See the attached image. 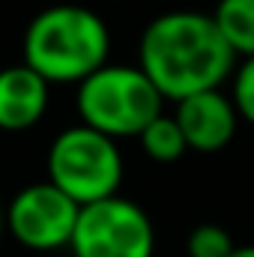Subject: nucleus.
Wrapping results in <instances>:
<instances>
[{
  "instance_id": "nucleus-7",
  "label": "nucleus",
  "mask_w": 254,
  "mask_h": 257,
  "mask_svg": "<svg viewBox=\"0 0 254 257\" xmlns=\"http://www.w3.org/2000/svg\"><path fill=\"white\" fill-rule=\"evenodd\" d=\"M174 120L183 128V138L194 153H218L224 150L236 128H239V114L230 99V93L218 90H203L174 102Z\"/></svg>"
},
{
  "instance_id": "nucleus-4",
  "label": "nucleus",
  "mask_w": 254,
  "mask_h": 257,
  "mask_svg": "<svg viewBox=\"0 0 254 257\" xmlns=\"http://www.w3.org/2000/svg\"><path fill=\"white\" fill-rule=\"evenodd\" d=\"M48 183L66 192L78 206L120 194L123 153L114 138L84 126L63 128L48 147Z\"/></svg>"
},
{
  "instance_id": "nucleus-11",
  "label": "nucleus",
  "mask_w": 254,
  "mask_h": 257,
  "mask_svg": "<svg viewBox=\"0 0 254 257\" xmlns=\"http://www.w3.org/2000/svg\"><path fill=\"white\" fill-rule=\"evenodd\" d=\"M189 257H230L236 242L221 224H197L189 233Z\"/></svg>"
},
{
  "instance_id": "nucleus-5",
  "label": "nucleus",
  "mask_w": 254,
  "mask_h": 257,
  "mask_svg": "<svg viewBox=\"0 0 254 257\" xmlns=\"http://www.w3.org/2000/svg\"><path fill=\"white\" fill-rule=\"evenodd\" d=\"M69 251L72 257H153L156 227L144 206L114 194L81 206Z\"/></svg>"
},
{
  "instance_id": "nucleus-8",
  "label": "nucleus",
  "mask_w": 254,
  "mask_h": 257,
  "mask_svg": "<svg viewBox=\"0 0 254 257\" xmlns=\"http://www.w3.org/2000/svg\"><path fill=\"white\" fill-rule=\"evenodd\" d=\"M51 84L27 63L0 69V132H27L48 111Z\"/></svg>"
},
{
  "instance_id": "nucleus-6",
  "label": "nucleus",
  "mask_w": 254,
  "mask_h": 257,
  "mask_svg": "<svg viewBox=\"0 0 254 257\" xmlns=\"http://www.w3.org/2000/svg\"><path fill=\"white\" fill-rule=\"evenodd\" d=\"M81 206L54 183H30L6 203L9 236L30 251L69 248Z\"/></svg>"
},
{
  "instance_id": "nucleus-10",
  "label": "nucleus",
  "mask_w": 254,
  "mask_h": 257,
  "mask_svg": "<svg viewBox=\"0 0 254 257\" xmlns=\"http://www.w3.org/2000/svg\"><path fill=\"white\" fill-rule=\"evenodd\" d=\"M141 150L147 153V159L159 162V165H174L189 153V144L183 138V128L174 120V114H159L150 126L138 135Z\"/></svg>"
},
{
  "instance_id": "nucleus-14",
  "label": "nucleus",
  "mask_w": 254,
  "mask_h": 257,
  "mask_svg": "<svg viewBox=\"0 0 254 257\" xmlns=\"http://www.w3.org/2000/svg\"><path fill=\"white\" fill-rule=\"evenodd\" d=\"M3 230H6V206L0 200V236H3Z\"/></svg>"
},
{
  "instance_id": "nucleus-2",
  "label": "nucleus",
  "mask_w": 254,
  "mask_h": 257,
  "mask_svg": "<svg viewBox=\"0 0 254 257\" xmlns=\"http://www.w3.org/2000/svg\"><path fill=\"white\" fill-rule=\"evenodd\" d=\"M21 54L48 84H81L111 63V30L105 18L78 3H57L33 15L24 30Z\"/></svg>"
},
{
  "instance_id": "nucleus-3",
  "label": "nucleus",
  "mask_w": 254,
  "mask_h": 257,
  "mask_svg": "<svg viewBox=\"0 0 254 257\" xmlns=\"http://www.w3.org/2000/svg\"><path fill=\"white\" fill-rule=\"evenodd\" d=\"M75 111L84 126L120 141L138 138L165 114V96L141 66L105 63L75 87Z\"/></svg>"
},
{
  "instance_id": "nucleus-1",
  "label": "nucleus",
  "mask_w": 254,
  "mask_h": 257,
  "mask_svg": "<svg viewBox=\"0 0 254 257\" xmlns=\"http://www.w3.org/2000/svg\"><path fill=\"white\" fill-rule=\"evenodd\" d=\"M138 66L165 99L180 102L194 93L224 87L236 69V54L221 39L212 15L174 9L156 15L144 27Z\"/></svg>"
},
{
  "instance_id": "nucleus-12",
  "label": "nucleus",
  "mask_w": 254,
  "mask_h": 257,
  "mask_svg": "<svg viewBox=\"0 0 254 257\" xmlns=\"http://www.w3.org/2000/svg\"><path fill=\"white\" fill-rule=\"evenodd\" d=\"M230 99L236 105L239 120L254 126V54L236 60V69L230 75Z\"/></svg>"
},
{
  "instance_id": "nucleus-9",
  "label": "nucleus",
  "mask_w": 254,
  "mask_h": 257,
  "mask_svg": "<svg viewBox=\"0 0 254 257\" xmlns=\"http://www.w3.org/2000/svg\"><path fill=\"white\" fill-rule=\"evenodd\" d=\"M221 39L236 54V60H245L254 54V0H218L209 12Z\"/></svg>"
},
{
  "instance_id": "nucleus-13",
  "label": "nucleus",
  "mask_w": 254,
  "mask_h": 257,
  "mask_svg": "<svg viewBox=\"0 0 254 257\" xmlns=\"http://www.w3.org/2000/svg\"><path fill=\"white\" fill-rule=\"evenodd\" d=\"M230 257H254V245H236Z\"/></svg>"
}]
</instances>
